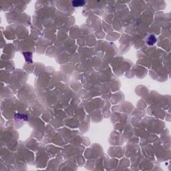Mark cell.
<instances>
[{
	"instance_id": "1",
	"label": "cell",
	"mask_w": 171,
	"mask_h": 171,
	"mask_svg": "<svg viewBox=\"0 0 171 171\" xmlns=\"http://www.w3.org/2000/svg\"><path fill=\"white\" fill-rule=\"evenodd\" d=\"M72 4L74 7H80V6L84 5L85 4V1H82V0H77V1H73Z\"/></svg>"
},
{
	"instance_id": "2",
	"label": "cell",
	"mask_w": 171,
	"mask_h": 171,
	"mask_svg": "<svg viewBox=\"0 0 171 171\" xmlns=\"http://www.w3.org/2000/svg\"><path fill=\"white\" fill-rule=\"evenodd\" d=\"M156 41V38L155 36L152 35V36H149V38H148V40L147 42L148 44L152 46V45H153V44L155 43Z\"/></svg>"
}]
</instances>
